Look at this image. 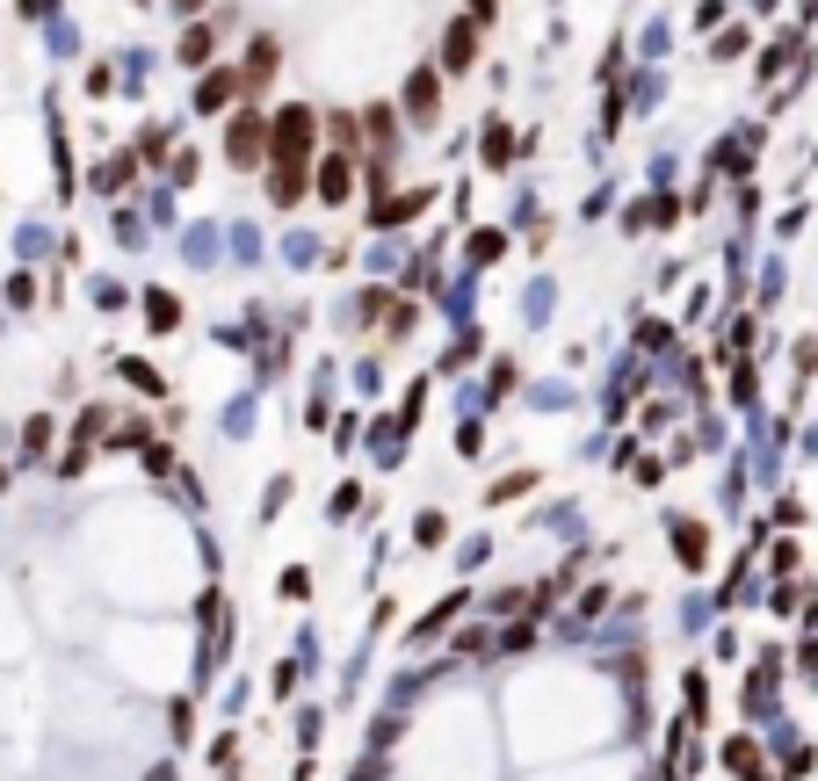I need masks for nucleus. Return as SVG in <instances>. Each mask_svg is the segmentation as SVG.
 I'll use <instances>...</instances> for the list:
<instances>
[{
    "label": "nucleus",
    "instance_id": "nucleus-2",
    "mask_svg": "<svg viewBox=\"0 0 818 781\" xmlns=\"http://www.w3.org/2000/svg\"><path fill=\"white\" fill-rule=\"evenodd\" d=\"M261 138H268V123H261V116H239L232 131H225V152H232V167H254V160H261Z\"/></svg>",
    "mask_w": 818,
    "mask_h": 781
},
{
    "label": "nucleus",
    "instance_id": "nucleus-4",
    "mask_svg": "<svg viewBox=\"0 0 818 781\" xmlns=\"http://www.w3.org/2000/svg\"><path fill=\"white\" fill-rule=\"evenodd\" d=\"M674 557H681L688 572H703V565H710V536H703L695 521H674Z\"/></svg>",
    "mask_w": 818,
    "mask_h": 781
},
{
    "label": "nucleus",
    "instance_id": "nucleus-6",
    "mask_svg": "<svg viewBox=\"0 0 818 781\" xmlns=\"http://www.w3.org/2000/svg\"><path fill=\"white\" fill-rule=\"evenodd\" d=\"M471 58H478V29H471V22H457V29H449V44H442V66H449V73H464Z\"/></svg>",
    "mask_w": 818,
    "mask_h": 781
},
{
    "label": "nucleus",
    "instance_id": "nucleus-8",
    "mask_svg": "<svg viewBox=\"0 0 818 781\" xmlns=\"http://www.w3.org/2000/svg\"><path fill=\"white\" fill-rule=\"evenodd\" d=\"M145 319H153V333H167V326L181 319V304H174L167 290H153V297H145Z\"/></svg>",
    "mask_w": 818,
    "mask_h": 781
},
{
    "label": "nucleus",
    "instance_id": "nucleus-7",
    "mask_svg": "<svg viewBox=\"0 0 818 781\" xmlns=\"http://www.w3.org/2000/svg\"><path fill=\"white\" fill-rule=\"evenodd\" d=\"M435 102H442V95H435V73H420V80H413V95H406V109L428 123V116H435Z\"/></svg>",
    "mask_w": 818,
    "mask_h": 781
},
{
    "label": "nucleus",
    "instance_id": "nucleus-1",
    "mask_svg": "<svg viewBox=\"0 0 818 781\" xmlns=\"http://www.w3.org/2000/svg\"><path fill=\"white\" fill-rule=\"evenodd\" d=\"M312 109H283L276 123H268V145H276V203H305V160H312Z\"/></svg>",
    "mask_w": 818,
    "mask_h": 781
},
{
    "label": "nucleus",
    "instance_id": "nucleus-3",
    "mask_svg": "<svg viewBox=\"0 0 818 781\" xmlns=\"http://www.w3.org/2000/svg\"><path fill=\"white\" fill-rule=\"evenodd\" d=\"M348 196H355V160L333 152V160L319 167V203H348Z\"/></svg>",
    "mask_w": 818,
    "mask_h": 781
},
{
    "label": "nucleus",
    "instance_id": "nucleus-10",
    "mask_svg": "<svg viewBox=\"0 0 818 781\" xmlns=\"http://www.w3.org/2000/svg\"><path fill=\"white\" fill-rule=\"evenodd\" d=\"M124 377H131L138 391H160V377H153V362H124Z\"/></svg>",
    "mask_w": 818,
    "mask_h": 781
},
{
    "label": "nucleus",
    "instance_id": "nucleus-11",
    "mask_svg": "<svg viewBox=\"0 0 818 781\" xmlns=\"http://www.w3.org/2000/svg\"><path fill=\"white\" fill-rule=\"evenodd\" d=\"M0 485H8V471H0Z\"/></svg>",
    "mask_w": 818,
    "mask_h": 781
},
{
    "label": "nucleus",
    "instance_id": "nucleus-9",
    "mask_svg": "<svg viewBox=\"0 0 818 781\" xmlns=\"http://www.w3.org/2000/svg\"><path fill=\"white\" fill-rule=\"evenodd\" d=\"M239 87V73H210V87H203V109H225V95Z\"/></svg>",
    "mask_w": 818,
    "mask_h": 781
},
{
    "label": "nucleus",
    "instance_id": "nucleus-5",
    "mask_svg": "<svg viewBox=\"0 0 818 781\" xmlns=\"http://www.w3.org/2000/svg\"><path fill=\"white\" fill-rule=\"evenodd\" d=\"M724 767H732L739 781H768V760H761V745H746V738H732V745H724Z\"/></svg>",
    "mask_w": 818,
    "mask_h": 781
}]
</instances>
